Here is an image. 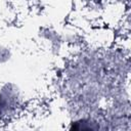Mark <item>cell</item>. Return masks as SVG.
Wrapping results in <instances>:
<instances>
[{
    "label": "cell",
    "mask_w": 131,
    "mask_h": 131,
    "mask_svg": "<svg viewBox=\"0 0 131 131\" xmlns=\"http://www.w3.org/2000/svg\"><path fill=\"white\" fill-rule=\"evenodd\" d=\"M95 1H101V0H95Z\"/></svg>",
    "instance_id": "1"
}]
</instances>
